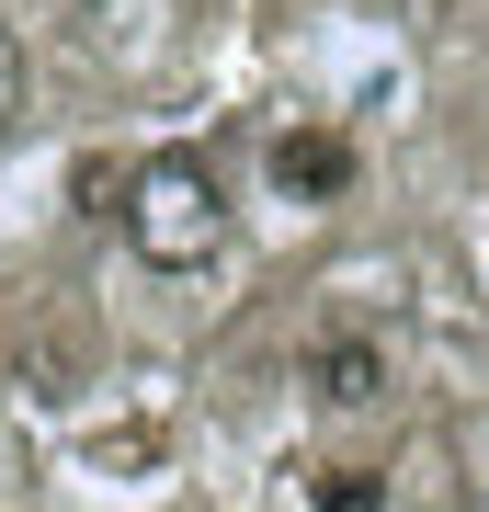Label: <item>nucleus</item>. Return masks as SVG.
Here are the masks:
<instances>
[{"instance_id": "1", "label": "nucleus", "mask_w": 489, "mask_h": 512, "mask_svg": "<svg viewBox=\"0 0 489 512\" xmlns=\"http://www.w3.org/2000/svg\"><path fill=\"white\" fill-rule=\"evenodd\" d=\"M126 239L160 274H194V262H217L228 251V194H217V171L194 160V148H160V160H137L126 171Z\"/></svg>"}, {"instance_id": "2", "label": "nucleus", "mask_w": 489, "mask_h": 512, "mask_svg": "<svg viewBox=\"0 0 489 512\" xmlns=\"http://www.w3.org/2000/svg\"><path fill=\"white\" fill-rule=\"evenodd\" d=\"M308 399L319 410H376L387 399V342L376 330H319L308 342Z\"/></svg>"}, {"instance_id": "3", "label": "nucleus", "mask_w": 489, "mask_h": 512, "mask_svg": "<svg viewBox=\"0 0 489 512\" xmlns=\"http://www.w3.org/2000/svg\"><path fill=\"white\" fill-rule=\"evenodd\" d=\"M273 194H296V205L353 194V137H330V126H285V137H273Z\"/></svg>"}, {"instance_id": "4", "label": "nucleus", "mask_w": 489, "mask_h": 512, "mask_svg": "<svg viewBox=\"0 0 489 512\" xmlns=\"http://www.w3.org/2000/svg\"><path fill=\"white\" fill-rule=\"evenodd\" d=\"M308 501H319V512H387V478H376V467H319Z\"/></svg>"}, {"instance_id": "5", "label": "nucleus", "mask_w": 489, "mask_h": 512, "mask_svg": "<svg viewBox=\"0 0 489 512\" xmlns=\"http://www.w3.org/2000/svg\"><path fill=\"white\" fill-rule=\"evenodd\" d=\"M12 126H23V35L0 23V137H12Z\"/></svg>"}]
</instances>
